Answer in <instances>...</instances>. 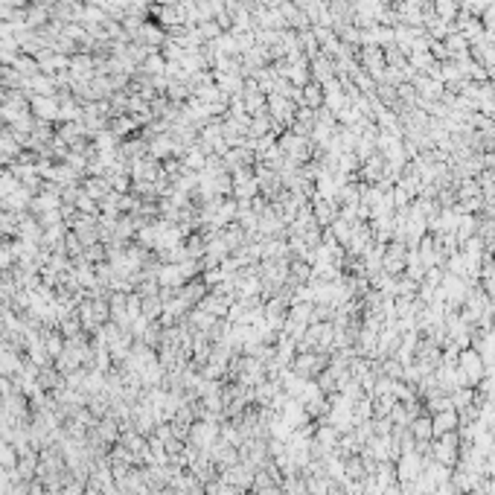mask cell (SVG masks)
Returning <instances> with one entry per match:
<instances>
[{"label": "cell", "mask_w": 495, "mask_h": 495, "mask_svg": "<svg viewBox=\"0 0 495 495\" xmlns=\"http://www.w3.org/2000/svg\"><path fill=\"white\" fill-rule=\"evenodd\" d=\"M434 9H437V15H440L443 21H448V18H455L458 3H455V0H437V6H434Z\"/></svg>", "instance_id": "1"}]
</instances>
